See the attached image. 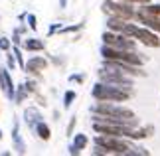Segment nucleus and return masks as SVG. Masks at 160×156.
<instances>
[{
    "label": "nucleus",
    "instance_id": "nucleus-23",
    "mask_svg": "<svg viewBox=\"0 0 160 156\" xmlns=\"http://www.w3.org/2000/svg\"><path fill=\"white\" fill-rule=\"evenodd\" d=\"M8 65L12 67V69H14V65H16V61H14V58H12V55H8Z\"/></svg>",
    "mask_w": 160,
    "mask_h": 156
},
{
    "label": "nucleus",
    "instance_id": "nucleus-17",
    "mask_svg": "<svg viewBox=\"0 0 160 156\" xmlns=\"http://www.w3.org/2000/svg\"><path fill=\"white\" fill-rule=\"evenodd\" d=\"M142 10L150 12V14H154V16H160V4H148V6H144Z\"/></svg>",
    "mask_w": 160,
    "mask_h": 156
},
{
    "label": "nucleus",
    "instance_id": "nucleus-15",
    "mask_svg": "<svg viewBox=\"0 0 160 156\" xmlns=\"http://www.w3.org/2000/svg\"><path fill=\"white\" fill-rule=\"evenodd\" d=\"M36 130H38V136L40 138H44V140H50V127L48 124H44V123H38L36 124Z\"/></svg>",
    "mask_w": 160,
    "mask_h": 156
},
{
    "label": "nucleus",
    "instance_id": "nucleus-7",
    "mask_svg": "<svg viewBox=\"0 0 160 156\" xmlns=\"http://www.w3.org/2000/svg\"><path fill=\"white\" fill-rule=\"evenodd\" d=\"M138 65H132V63H127V61H117V59H105V69L111 71H119V73H125V75H144L142 71L137 69Z\"/></svg>",
    "mask_w": 160,
    "mask_h": 156
},
{
    "label": "nucleus",
    "instance_id": "nucleus-16",
    "mask_svg": "<svg viewBox=\"0 0 160 156\" xmlns=\"http://www.w3.org/2000/svg\"><path fill=\"white\" fill-rule=\"evenodd\" d=\"M73 99H75V91H67L65 93V97H63V107H71V103H73Z\"/></svg>",
    "mask_w": 160,
    "mask_h": 156
},
{
    "label": "nucleus",
    "instance_id": "nucleus-1",
    "mask_svg": "<svg viewBox=\"0 0 160 156\" xmlns=\"http://www.w3.org/2000/svg\"><path fill=\"white\" fill-rule=\"evenodd\" d=\"M93 97L97 101H115V103H121V101H127L131 97V91L127 89H121V87H115V85H109V83H97L93 87Z\"/></svg>",
    "mask_w": 160,
    "mask_h": 156
},
{
    "label": "nucleus",
    "instance_id": "nucleus-6",
    "mask_svg": "<svg viewBox=\"0 0 160 156\" xmlns=\"http://www.w3.org/2000/svg\"><path fill=\"white\" fill-rule=\"evenodd\" d=\"M103 10L109 12L111 16H119V18H125V20H131V18H134V14L137 12L132 10L131 2H103Z\"/></svg>",
    "mask_w": 160,
    "mask_h": 156
},
{
    "label": "nucleus",
    "instance_id": "nucleus-13",
    "mask_svg": "<svg viewBox=\"0 0 160 156\" xmlns=\"http://www.w3.org/2000/svg\"><path fill=\"white\" fill-rule=\"evenodd\" d=\"M40 118H42V115H40L36 109H32V107H30V109H26V123H28V124H32V127H36V124L40 123Z\"/></svg>",
    "mask_w": 160,
    "mask_h": 156
},
{
    "label": "nucleus",
    "instance_id": "nucleus-11",
    "mask_svg": "<svg viewBox=\"0 0 160 156\" xmlns=\"http://www.w3.org/2000/svg\"><path fill=\"white\" fill-rule=\"evenodd\" d=\"M87 142H89V140H87V136H85V134H75L73 144L69 146V152H71V154H79L85 146H87Z\"/></svg>",
    "mask_w": 160,
    "mask_h": 156
},
{
    "label": "nucleus",
    "instance_id": "nucleus-2",
    "mask_svg": "<svg viewBox=\"0 0 160 156\" xmlns=\"http://www.w3.org/2000/svg\"><path fill=\"white\" fill-rule=\"evenodd\" d=\"M91 113L117 117V118H134V113L131 109L121 107V105H115V101H99L95 107H91Z\"/></svg>",
    "mask_w": 160,
    "mask_h": 156
},
{
    "label": "nucleus",
    "instance_id": "nucleus-19",
    "mask_svg": "<svg viewBox=\"0 0 160 156\" xmlns=\"http://www.w3.org/2000/svg\"><path fill=\"white\" fill-rule=\"evenodd\" d=\"M28 22H30V28H34V30H36V28H38V24H36V18H34L32 14H30V16H28Z\"/></svg>",
    "mask_w": 160,
    "mask_h": 156
},
{
    "label": "nucleus",
    "instance_id": "nucleus-21",
    "mask_svg": "<svg viewBox=\"0 0 160 156\" xmlns=\"http://www.w3.org/2000/svg\"><path fill=\"white\" fill-rule=\"evenodd\" d=\"M69 79H71V81H77V83H81V81H83L85 77H83V75H71Z\"/></svg>",
    "mask_w": 160,
    "mask_h": 156
},
{
    "label": "nucleus",
    "instance_id": "nucleus-4",
    "mask_svg": "<svg viewBox=\"0 0 160 156\" xmlns=\"http://www.w3.org/2000/svg\"><path fill=\"white\" fill-rule=\"evenodd\" d=\"M99 77H101L103 83H109V85L121 87V89H127V91H131V89H132V79H131V75H125V73L111 71V69H103V71L99 73Z\"/></svg>",
    "mask_w": 160,
    "mask_h": 156
},
{
    "label": "nucleus",
    "instance_id": "nucleus-9",
    "mask_svg": "<svg viewBox=\"0 0 160 156\" xmlns=\"http://www.w3.org/2000/svg\"><path fill=\"white\" fill-rule=\"evenodd\" d=\"M0 83H2V89L6 93V97L8 99L14 97V83H12V77L6 69H0Z\"/></svg>",
    "mask_w": 160,
    "mask_h": 156
},
{
    "label": "nucleus",
    "instance_id": "nucleus-14",
    "mask_svg": "<svg viewBox=\"0 0 160 156\" xmlns=\"http://www.w3.org/2000/svg\"><path fill=\"white\" fill-rule=\"evenodd\" d=\"M24 48L26 49H32V52H40V49H44V42L42 40H36V38H30L24 42Z\"/></svg>",
    "mask_w": 160,
    "mask_h": 156
},
{
    "label": "nucleus",
    "instance_id": "nucleus-8",
    "mask_svg": "<svg viewBox=\"0 0 160 156\" xmlns=\"http://www.w3.org/2000/svg\"><path fill=\"white\" fill-rule=\"evenodd\" d=\"M134 18L140 20L146 28H150V30H154V32L160 34V16H154V14H150V12H146V10L140 8L137 14H134Z\"/></svg>",
    "mask_w": 160,
    "mask_h": 156
},
{
    "label": "nucleus",
    "instance_id": "nucleus-22",
    "mask_svg": "<svg viewBox=\"0 0 160 156\" xmlns=\"http://www.w3.org/2000/svg\"><path fill=\"white\" fill-rule=\"evenodd\" d=\"M122 2H131V4H146V2H148V0H122Z\"/></svg>",
    "mask_w": 160,
    "mask_h": 156
},
{
    "label": "nucleus",
    "instance_id": "nucleus-24",
    "mask_svg": "<svg viewBox=\"0 0 160 156\" xmlns=\"http://www.w3.org/2000/svg\"><path fill=\"white\" fill-rule=\"evenodd\" d=\"M0 138H2V133H0Z\"/></svg>",
    "mask_w": 160,
    "mask_h": 156
},
{
    "label": "nucleus",
    "instance_id": "nucleus-12",
    "mask_svg": "<svg viewBox=\"0 0 160 156\" xmlns=\"http://www.w3.org/2000/svg\"><path fill=\"white\" fill-rule=\"evenodd\" d=\"M128 22L125 18H119V16H111L107 20V26H109V30H113V32H122V28H125Z\"/></svg>",
    "mask_w": 160,
    "mask_h": 156
},
{
    "label": "nucleus",
    "instance_id": "nucleus-5",
    "mask_svg": "<svg viewBox=\"0 0 160 156\" xmlns=\"http://www.w3.org/2000/svg\"><path fill=\"white\" fill-rule=\"evenodd\" d=\"M103 42H105V46H111V48H117V49H132L134 52V42L128 38V36H125V34H117V32H105L103 34Z\"/></svg>",
    "mask_w": 160,
    "mask_h": 156
},
{
    "label": "nucleus",
    "instance_id": "nucleus-3",
    "mask_svg": "<svg viewBox=\"0 0 160 156\" xmlns=\"http://www.w3.org/2000/svg\"><path fill=\"white\" fill-rule=\"evenodd\" d=\"M101 53H103L105 59L127 61V63H132V65H140V63H142V58H138V53L132 52V49H117V48H111V46H103Z\"/></svg>",
    "mask_w": 160,
    "mask_h": 156
},
{
    "label": "nucleus",
    "instance_id": "nucleus-18",
    "mask_svg": "<svg viewBox=\"0 0 160 156\" xmlns=\"http://www.w3.org/2000/svg\"><path fill=\"white\" fill-rule=\"evenodd\" d=\"M10 48V42L6 38H0V49H8Z\"/></svg>",
    "mask_w": 160,
    "mask_h": 156
},
{
    "label": "nucleus",
    "instance_id": "nucleus-10",
    "mask_svg": "<svg viewBox=\"0 0 160 156\" xmlns=\"http://www.w3.org/2000/svg\"><path fill=\"white\" fill-rule=\"evenodd\" d=\"M46 67H48V61L44 58H32L26 63V69L32 71V73H40V71H44Z\"/></svg>",
    "mask_w": 160,
    "mask_h": 156
},
{
    "label": "nucleus",
    "instance_id": "nucleus-20",
    "mask_svg": "<svg viewBox=\"0 0 160 156\" xmlns=\"http://www.w3.org/2000/svg\"><path fill=\"white\" fill-rule=\"evenodd\" d=\"M73 127H75V117L71 118V123H69V127H67V134H71V130H73Z\"/></svg>",
    "mask_w": 160,
    "mask_h": 156
}]
</instances>
